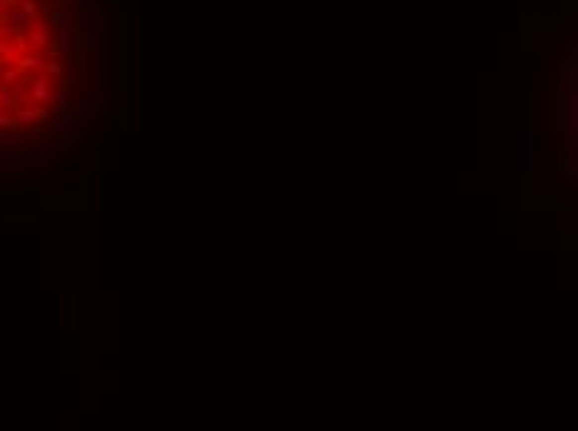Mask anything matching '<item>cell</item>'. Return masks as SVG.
Listing matches in <instances>:
<instances>
[{
  "label": "cell",
  "mask_w": 578,
  "mask_h": 431,
  "mask_svg": "<svg viewBox=\"0 0 578 431\" xmlns=\"http://www.w3.org/2000/svg\"><path fill=\"white\" fill-rule=\"evenodd\" d=\"M561 122L566 130V165H578V70L576 60L566 63V78L561 80Z\"/></svg>",
  "instance_id": "6da1fadb"
},
{
  "label": "cell",
  "mask_w": 578,
  "mask_h": 431,
  "mask_svg": "<svg viewBox=\"0 0 578 431\" xmlns=\"http://www.w3.org/2000/svg\"><path fill=\"white\" fill-rule=\"evenodd\" d=\"M533 135L521 132L518 135V172H531L533 170Z\"/></svg>",
  "instance_id": "7a4b0ae2"
},
{
  "label": "cell",
  "mask_w": 578,
  "mask_h": 431,
  "mask_svg": "<svg viewBox=\"0 0 578 431\" xmlns=\"http://www.w3.org/2000/svg\"><path fill=\"white\" fill-rule=\"evenodd\" d=\"M73 122H75V115L70 112V107H65V110H55L53 132H55V135H65V132H70Z\"/></svg>",
  "instance_id": "3957f363"
},
{
  "label": "cell",
  "mask_w": 578,
  "mask_h": 431,
  "mask_svg": "<svg viewBox=\"0 0 578 431\" xmlns=\"http://www.w3.org/2000/svg\"><path fill=\"white\" fill-rule=\"evenodd\" d=\"M50 80L48 78H38L35 83H33V90H30V97L35 100V102H48V97H50Z\"/></svg>",
  "instance_id": "277c9868"
},
{
  "label": "cell",
  "mask_w": 578,
  "mask_h": 431,
  "mask_svg": "<svg viewBox=\"0 0 578 431\" xmlns=\"http://www.w3.org/2000/svg\"><path fill=\"white\" fill-rule=\"evenodd\" d=\"M538 189L541 192H556L558 189V174L541 170V184H538Z\"/></svg>",
  "instance_id": "5b68a950"
},
{
  "label": "cell",
  "mask_w": 578,
  "mask_h": 431,
  "mask_svg": "<svg viewBox=\"0 0 578 431\" xmlns=\"http://www.w3.org/2000/svg\"><path fill=\"white\" fill-rule=\"evenodd\" d=\"M13 120H15V125H23V127L35 125L38 122V110H20V112L13 115Z\"/></svg>",
  "instance_id": "8992f818"
},
{
  "label": "cell",
  "mask_w": 578,
  "mask_h": 431,
  "mask_svg": "<svg viewBox=\"0 0 578 431\" xmlns=\"http://www.w3.org/2000/svg\"><path fill=\"white\" fill-rule=\"evenodd\" d=\"M28 132H0V145H25Z\"/></svg>",
  "instance_id": "52a82bcc"
},
{
  "label": "cell",
  "mask_w": 578,
  "mask_h": 431,
  "mask_svg": "<svg viewBox=\"0 0 578 431\" xmlns=\"http://www.w3.org/2000/svg\"><path fill=\"white\" fill-rule=\"evenodd\" d=\"M30 38H33L35 45H45L48 43V25L45 23H35L33 30H30Z\"/></svg>",
  "instance_id": "ba28073f"
},
{
  "label": "cell",
  "mask_w": 578,
  "mask_h": 431,
  "mask_svg": "<svg viewBox=\"0 0 578 431\" xmlns=\"http://www.w3.org/2000/svg\"><path fill=\"white\" fill-rule=\"evenodd\" d=\"M566 230H571V232L576 230V214L561 209V232H566Z\"/></svg>",
  "instance_id": "9c48e42d"
},
{
  "label": "cell",
  "mask_w": 578,
  "mask_h": 431,
  "mask_svg": "<svg viewBox=\"0 0 578 431\" xmlns=\"http://www.w3.org/2000/svg\"><path fill=\"white\" fill-rule=\"evenodd\" d=\"M53 162H55V155L48 152V150H43V152H40V167H48V165H53Z\"/></svg>",
  "instance_id": "30bf717a"
},
{
  "label": "cell",
  "mask_w": 578,
  "mask_h": 431,
  "mask_svg": "<svg viewBox=\"0 0 578 431\" xmlns=\"http://www.w3.org/2000/svg\"><path fill=\"white\" fill-rule=\"evenodd\" d=\"M10 125H15L13 115H3V112H0V130H5V127H10Z\"/></svg>",
  "instance_id": "8fae6325"
},
{
  "label": "cell",
  "mask_w": 578,
  "mask_h": 431,
  "mask_svg": "<svg viewBox=\"0 0 578 431\" xmlns=\"http://www.w3.org/2000/svg\"><path fill=\"white\" fill-rule=\"evenodd\" d=\"M13 92L10 90H5V92H0V105H13Z\"/></svg>",
  "instance_id": "7c38bea8"
},
{
  "label": "cell",
  "mask_w": 578,
  "mask_h": 431,
  "mask_svg": "<svg viewBox=\"0 0 578 431\" xmlns=\"http://www.w3.org/2000/svg\"><path fill=\"white\" fill-rule=\"evenodd\" d=\"M97 135H83L80 137V142H83V147H87V145H92V140H95Z\"/></svg>",
  "instance_id": "4fadbf2b"
}]
</instances>
